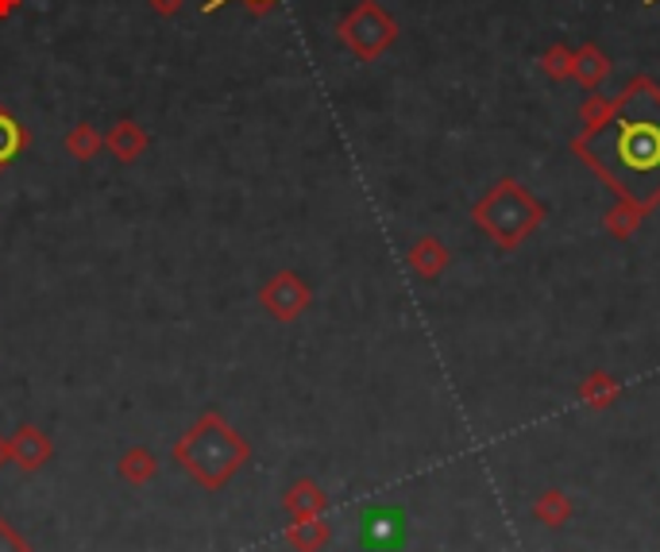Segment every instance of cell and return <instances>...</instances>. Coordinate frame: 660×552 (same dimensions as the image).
I'll list each match as a JSON object with an SVG mask.
<instances>
[{"label": "cell", "mask_w": 660, "mask_h": 552, "mask_svg": "<svg viewBox=\"0 0 660 552\" xmlns=\"http://www.w3.org/2000/svg\"><path fill=\"white\" fill-rule=\"evenodd\" d=\"M587 158L637 201L660 194V97L652 89H629L610 120L583 143Z\"/></svg>", "instance_id": "obj_1"}, {"label": "cell", "mask_w": 660, "mask_h": 552, "mask_svg": "<svg viewBox=\"0 0 660 552\" xmlns=\"http://www.w3.org/2000/svg\"><path fill=\"white\" fill-rule=\"evenodd\" d=\"M340 40H344L360 58H375L378 51L394 40V24L375 9V4H360V9L344 20V27H340Z\"/></svg>", "instance_id": "obj_2"}, {"label": "cell", "mask_w": 660, "mask_h": 552, "mask_svg": "<svg viewBox=\"0 0 660 552\" xmlns=\"http://www.w3.org/2000/svg\"><path fill=\"white\" fill-rule=\"evenodd\" d=\"M306 301H309V290L301 286L298 275H275L267 290H263V306L275 317H283V321L298 317L301 309H306Z\"/></svg>", "instance_id": "obj_3"}, {"label": "cell", "mask_w": 660, "mask_h": 552, "mask_svg": "<svg viewBox=\"0 0 660 552\" xmlns=\"http://www.w3.org/2000/svg\"><path fill=\"white\" fill-rule=\"evenodd\" d=\"M147 132H143L135 120H117V124L105 132V151H109L117 163H124V166H132V163H140V155L147 151Z\"/></svg>", "instance_id": "obj_4"}, {"label": "cell", "mask_w": 660, "mask_h": 552, "mask_svg": "<svg viewBox=\"0 0 660 552\" xmlns=\"http://www.w3.org/2000/svg\"><path fill=\"white\" fill-rule=\"evenodd\" d=\"M105 151V135L97 132L94 124H74L70 132H66V155L78 158V163H89V158H97Z\"/></svg>", "instance_id": "obj_5"}, {"label": "cell", "mask_w": 660, "mask_h": 552, "mask_svg": "<svg viewBox=\"0 0 660 552\" xmlns=\"http://www.w3.org/2000/svg\"><path fill=\"white\" fill-rule=\"evenodd\" d=\"M534 518L549 529L568 526V518H572V498L560 495V490H541L537 503H534Z\"/></svg>", "instance_id": "obj_6"}, {"label": "cell", "mask_w": 660, "mask_h": 552, "mask_svg": "<svg viewBox=\"0 0 660 552\" xmlns=\"http://www.w3.org/2000/svg\"><path fill=\"white\" fill-rule=\"evenodd\" d=\"M28 147V132H24V124H20L16 117H12L4 104H0V170L12 163V158L20 155V151Z\"/></svg>", "instance_id": "obj_7"}, {"label": "cell", "mask_w": 660, "mask_h": 552, "mask_svg": "<svg viewBox=\"0 0 660 552\" xmlns=\"http://www.w3.org/2000/svg\"><path fill=\"white\" fill-rule=\"evenodd\" d=\"M409 263H414L421 275H437L440 267H444V252H440V244L437 240H421V244L414 247V255H409Z\"/></svg>", "instance_id": "obj_8"}, {"label": "cell", "mask_w": 660, "mask_h": 552, "mask_svg": "<svg viewBox=\"0 0 660 552\" xmlns=\"http://www.w3.org/2000/svg\"><path fill=\"white\" fill-rule=\"evenodd\" d=\"M580 395H583V402H587V406H610L614 398H618V383L606 379V375H595V379L583 383Z\"/></svg>", "instance_id": "obj_9"}, {"label": "cell", "mask_w": 660, "mask_h": 552, "mask_svg": "<svg viewBox=\"0 0 660 552\" xmlns=\"http://www.w3.org/2000/svg\"><path fill=\"white\" fill-rule=\"evenodd\" d=\"M394 541H398V518H394V514H378V518L367 521V544L386 549V544Z\"/></svg>", "instance_id": "obj_10"}, {"label": "cell", "mask_w": 660, "mask_h": 552, "mask_svg": "<svg viewBox=\"0 0 660 552\" xmlns=\"http://www.w3.org/2000/svg\"><path fill=\"white\" fill-rule=\"evenodd\" d=\"M224 4H232V0H205L201 12H217V9H224ZM244 4H248L252 12H267L271 4H278V0H244Z\"/></svg>", "instance_id": "obj_11"}, {"label": "cell", "mask_w": 660, "mask_h": 552, "mask_svg": "<svg viewBox=\"0 0 660 552\" xmlns=\"http://www.w3.org/2000/svg\"><path fill=\"white\" fill-rule=\"evenodd\" d=\"M147 4H151V12H155V16H178L186 0H147Z\"/></svg>", "instance_id": "obj_12"}, {"label": "cell", "mask_w": 660, "mask_h": 552, "mask_svg": "<svg viewBox=\"0 0 660 552\" xmlns=\"http://www.w3.org/2000/svg\"><path fill=\"white\" fill-rule=\"evenodd\" d=\"M20 4H24V0H0V20H9L12 12L20 9Z\"/></svg>", "instance_id": "obj_13"}]
</instances>
